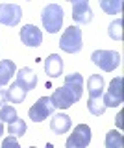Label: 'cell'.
Segmentation results:
<instances>
[{
	"mask_svg": "<svg viewBox=\"0 0 124 148\" xmlns=\"http://www.w3.org/2000/svg\"><path fill=\"white\" fill-rule=\"evenodd\" d=\"M22 18V8L19 4H0V22L6 26H17Z\"/></svg>",
	"mask_w": 124,
	"mask_h": 148,
	"instance_id": "52a82bcc",
	"label": "cell"
},
{
	"mask_svg": "<svg viewBox=\"0 0 124 148\" xmlns=\"http://www.w3.org/2000/svg\"><path fill=\"white\" fill-rule=\"evenodd\" d=\"M87 91L89 98H100L104 95V78L102 74H91L87 78Z\"/></svg>",
	"mask_w": 124,
	"mask_h": 148,
	"instance_id": "4fadbf2b",
	"label": "cell"
},
{
	"mask_svg": "<svg viewBox=\"0 0 124 148\" xmlns=\"http://www.w3.org/2000/svg\"><path fill=\"white\" fill-rule=\"evenodd\" d=\"M106 148H124L122 133L117 132V130H111V132L106 133Z\"/></svg>",
	"mask_w": 124,
	"mask_h": 148,
	"instance_id": "ac0fdd59",
	"label": "cell"
},
{
	"mask_svg": "<svg viewBox=\"0 0 124 148\" xmlns=\"http://www.w3.org/2000/svg\"><path fill=\"white\" fill-rule=\"evenodd\" d=\"M6 92H8V102H13V104H22L24 98H26V91L21 89L15 82L10 85V89H8Z\"/></svg>",
	"mask_w": 124,
	"mask_h": 148,
	"instance_id": "e0dca14e",
	"label": "cell"
},
{
	"mask_svg": "<svg viewBox=\"0 0 124 148\" xmlns=\"http://www.w3.org/2000/svg\"><path fill=\"white\" fill-rule=\"evenodd\" d=\"M124 100V95H122V76H117L113 78L111 83H109L108 91L102 95V102L106 108H117L121 106Z\"/></svg>",
	"mask_w": 124,
	"mask_h": 148,
	"instance_id": "277c9868",
	"label": "cell"
},
{
	"mask_svg": "<svg viewBox=\"0 0 124 148\" xmlns=\"http://www.w3.org/2000/svg\"><path fill=\"white\" fill-rule=\"evenodd\" d=\"M108 34H109V37H111V39H115V41H121V39H122V18H117V21H113L111 24H109Z\"/></svg>",
	"mask_w": 124,
	"mask_h": 148,
	"instance_id": "603a6c76",
	"label": "cell"
},
{
	"mask_svg": "<svg viewBox=\"0 0 124 148\" xmlns=\"http://www.w3.org/2000/svg\"><path fill=\"white\" fill-rule=\"evenodd\" d=\"M17 119V111H15V108L13 106H2L0 108V120L2 122H8V124H11L13 120Z\"/></svg>",
	"mask_w": 124,
	"mask_h": 148,
	"instance_id": "7402d4cb",
	"label": "cell"
},
{
	"mask_svg": "<svg viewBox=\"0 0 124 148\" xmlns=\"http://www.w3.org/2000/svg\"><path fill=\"white\" fill-rule=\"evenodd\" d=\"M8 133H10L11 137H15V139L17 137H22L26 133V122L22 119L17 117L11 124H8Z\"/></svg>",
	"mask_w": 124,
	"mask_h": 148,
	"instance_id": "d6986e66",
	"label": "cell"
},
{
	"mask_svg": "<svg viewBox=\"0 0 124 148\" xmlns=\"http://www.w3.org/2000/svg\"><path fill=\"white\" fill-rule=\"evenodd\" d=\"M50 100H52V104H54L56 109H69L74 102H78V98L74 96V92H72L71 89H67L65 85L58 87V89L54 91V95L50 96Z\"/></svg>",
	"mask_w": 124,
	"mask_h": 148,
	"instance_id": "ba28073f",
	"label": "cell"
},
{
	"mask_svg": "<svg viewBox=\"0 0 124 148\" xmlns=\"http://www.w3.org/2000/svg\"><path fill=\"white\" fill-rule=\"evenodd\" d=\"M41 21H43V28L48 34H58L63 26V8L58 4H48L41 11Z\"/></svg>",
	"mask_w": 124,
	"mask_h": 148,
	"instance_id": "6da1fadb",
	"label": "cell"
},
{
	"mask_svg": "<svg viewBox=\"0 0 124 148\" xmlns=\"http://www.w3.org/2000/svg\"><path fill=\"white\" fill-rule=\"evenodd\" d=\"M15 83L21 87V89H24L26 92L28 91H34L35 85H37V76H35V72L32 71L28 67H22L17 71V80Z\"/></svg>",
	"mask_w": 124,
	"mask_h": 148,
	"instance_id": "8fae6325",
	"label": "cell"
},
{
	"mask_svg": "<svg viewBox=\"0 0 124 148\" xmlns=\"http://www.w3.org/2000/svg\"><path fill=\"white\" fill-rule=\"evenodd\" d=\"M15 72H17L15 63H13L11 59H2V61H0V87L8 85Z\"/></svg>",
	"mask_w": 124,
	"mask_h": 148,
	"instance_id": "2e32d148",
	"label": "cell"
},
{
	"mask_svg": "<svg viewBox=\"0 0 124 148\" xmlns=\"http://www.w3.org/2000/svg\"><path fill=\"white\" fill-rule=\"evenodd\" d=\"M91 59L104 72H111L121 65V54H117L115 50H95L91 54Z\"/></svg>",
	"mask_w": 124,
	"mask_h": 148,
	"instance_id": "3957f363",
	"label": "cell"
},
{
	"mask_svg": "<svg viewBox=\"0 0 124 148\" xmlns=\"http://www.w3.org/2000/svg\"><path fill=\"white\" fill-rule=\"evenodd\" d=\"M65 87H67V89H71L72 92H74V96L80 100L82 95H84V76H82L80 72L69 74V76L65 78Z\"/></svg>",
	"mask_w": 124,
	"mask_h": 148,
	"instance_id": "5bb4252c",
	"label": "cell"
},
{
	"mask_svg": "<svg viewBox=\"0 0 124 148\" xmlns=\"http://www.w3.org/2000/svg\"><path fill=\"white\" fill-rule=\"evenodd\" d=\"M2 148H21V145H19V141H17L15 137H6L2 141Z\"/></svg>",
	"mask_w": 124,
	"mask_h": 148,
	"instance_id": "cb8c5ba5",
	"label": "cell"
},
{
	"mask_svg": "<svg viewBox=\"0 0 124 148\" xmlns=\"http://www.w3.org/2000/svg\"><path fill=\"white\" fill-rule=\"evenodd\" d=\"M69 128H71V117L65 115V113H58L56 117L50 120V130H52L54 133H58V135L69 132Z\"/></svg>",
	"mask_w": 124,
	"mask_h": 148,
	"instance_id": "9a60e30c",
	"label": "cell"
},
{
	"mask_svg": "<svg viewBox=\"0 0 124 148\" xmlns=\"http://www.w3.org/2000/svg\"><path fill=\"white\" fill-rule=\"evenodd\" d=\"M91 143V128L87 124H78L74 132L71 133V137L67 139L65 148H87Z\"/></svg>",
	"mask_w": 124,
	"mask_h": 148,
	"instance_id": "8992f818",
	"label": "cell"
},
{
	"mask_svg": "<svg viewBox=\"0 0 124 148\" xmlns=\"http://www.w3.org/2000/svg\"><path fill=\"white\" fill-rule=\"evenodd\" d=\"M21 41L26 46H39L43 45V32L34 24H26L21 28Z\"/></svg>",
	"mask_w": 124,
	"mask_h": 148,
	"instance_id": "30bf717a",
	"label": "cell"
},
{
	"mask_svg": "<svg viewBox=\"0 0 124 148\" xmlns=\"http://www.w3.org/2000/svg\"><path fill=\"white\" fill-rule=\"evenodd\" d=\"M45 72L48 78H59L63 74V59L58 54H50L45 59Z\"/></svg>",
	"mask_w": 124,
	"mask_h": 148,
	"instance_id": "7c38bea8",
	"label": "cell"
},
{
	"mask_svg": "<svg viewBox=\"0 0 124 148\" xmlns=\"http://www.w3.org/2000/svg\"><path fill=\"white\" fill-rule=\"evenodd\" d=\"M54 111H56V108H54L50 96H41V98L30 108L28 115H30V120H34V122H41V120L48 119Z\"/></svg>",
	"mask_w": 124,
	"mask_h": 148,
	"instance_id": "5b68a950",
	"label": "cell"
},
{
	"mask_svg": "<svg viewBox=\"0 0 124 148\" xmlns=\"http://www.w3.org/2000/svg\"><path fill=\"white\" fill-rule=\"evenodd\" d=\"M100 8L108 15H119L122 11V2L121 0H100Z\"/></svg>",
	"mask_w": 124,
	"mask_h": 148,
	"instance_id": "ffe728a7",
	"label": "cell"
},
{
	"mask_svg": "<svg viewBox=\"0 0 124 148\" xmlns=\"http://www.w3.org/2000/svg\"><path fill=\"white\" fill-rule=\"evenodd\" d=\"M6 102H8V92H6V89H0V108L6 106Z\"/></svg>",
	"mask_w": 124,
	"mask_h": 148,
	"instance_id": "d4e9b609",
	"label": "cell"
},
{
	"mask_svg": "<svg viewBox=\"0 0 124 148\" xmlns=\"http://www.w3.org/2000/svg\"><path fill=\"white\" fill-rule=\"evenodd\" d=\"M82 30L80 26H69L59 39V48L67 54H78L82 50Z\"/></svg>",
	"mask_w": 124,
	"mask_h": 148,
	"instance_id": "7a4b0ae2",
	"label": "cell"
},
{
	"mask_svg": "<svg viewBox=\"0 0 124 148\" xmlns=\"http://www.w3.org/2000/svg\"><path fill=\"white\" fill-rule=\"evenodd\" d=\"M72 18L78 24H89L93 21V9L85 0H72Z\"/></svg>",
	"mask_w": 124,
	"mask_h": 148,
	"instance_id": "9c48e42d",
	"label": "cell"
},
{
	"mask_svg": "<svg viewBox=\"0 0 124 148\" xmlns=\"http://www.w3.org/2000/svg\"><path fill=\"white\" fill-rule=\"evenodd\" d=\"M30 148H37V146H30Z\"/></svg>",
	"mask_w": 124,
	"mask_h": 148,
	"instance_id": "4316f807",
	"label": "cell"
},
{
	"mask_svg": "<svg viewBox=\"0 0 124 148\" xmlns=\"http://www.w3.org/2000/svg\"><path fill=\"white\" fill-rule=\"evenodd\" d=\"M87 109H89V113L95 115V117H102V115L106 113V106L102 102V96H100V98H89V102H87Z\"/></svg>",
	"mask_w": 124,
	"mask_h": 148,
	"instance_id": "44dd1931",
	"label": "cell"
},
{
	"mask_svg": "<svg viewBox=\"0 0 124 148\" xmlns=\"http://www.w3.org/2000/svg\"><path fill=\"white\" fill-rule=\"evenodd\" d=\"M2 133H4V122L0 120V137H2Z\"/></svg>",
	"mask_w": 124,
	"mask_h": 148,
	"instance_id": "484cf974",
	"label": "cell"
}]
</instances>
